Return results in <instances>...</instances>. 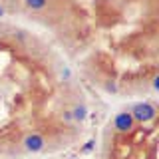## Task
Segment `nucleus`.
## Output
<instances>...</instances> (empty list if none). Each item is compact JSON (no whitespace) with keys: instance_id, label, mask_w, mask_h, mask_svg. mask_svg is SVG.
I'll return each instance as SVG.
<instances>
[{"instance_id":"f257e3e1","label":"nucleus","mask_w":159,"mask_h":159,"mask_svg":"<svg viewBox=\"0 0 159 159\" xmlns=\"http://www.w3.org/2000/svg\"><path fill=\"white\" fill-rule=\"evenodd\" d=\"M131 117H133V121H139V123H149V121H153L157 116V107L153 106V103H149V102H139L135 103V106L131 107Z\"/></svg>"},{"instance_id":"f03ea898","label":"nucleus","mask_w":159,"mask_h":159,"mask_svg":"<svg viewBox=\"0 0 159 159\" xmlns=\"http://www.w3.org/2000/svg\"><path fill=\"white\" fill-rule=\"evenodd\" d=\"M22 145L30 153H38V151H42V149L46 147V137H44L42 133H38V131H32V133H28V135L24 137Z\"/></svg>"},{"instance_id":"7ed1b4c3","label":"nucleus","mask_w":159,"mask_h":159,"mask_svg":"<svg viewBox=\"0 0 159 159\" xmlns=\"http://www.w3.org/2000/svg\"><path fill=\"white\" fill-rule=\"evenodd\" d=\"M135 127V121H133L131 113L129 111H119L116 117H113V129L117 133H129Z\"/></svg>"},{"instance_id":"20e7f679","label":"nucleus","mask_w":159,"mask_h":159,"mask_svg":"<svg viewBox=\"0 0 159 159\" xmlns=\"http://www.w3.org/2000/svg\"><path fill=\"white\" fill-rule=\"evenodd\" d=\"M72 116H74V119H76V121H84V119H86V116H88V109H86V106H78L72 109Z\"/></svg>"},{"instance_id":"39448f33","label":"nucleus","mask_w":159,"mask_h":159,"mask_svg":"<svg viewBox=\"0 0 159 159\" xmlns=\"http://www.w3.org/2000/svg\"><path fill=\"white\" fill-rule=\"evenodd\" d=\"M24 4L32 10H42V8H46L48 0H24Z\"/></svg>"},{"instance_id":"423d86ee","label":"nucleus","mask_w":159,"mask_h":159,"mask_svg":"<svg viewBox=\"0 0 159 159\" xmlns=\"http://www.w3.org/2000/svg\"><path fill=\"white\" fill-rule=\"evenodd\" d=\"M0 14H2V8H0Z\"/></svg>"}]
</instances>
